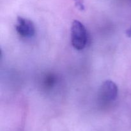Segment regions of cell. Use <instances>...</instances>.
Returning <instances> with one entry per match:
<instances>
[{"label": "cell", "instance_id": "1", "mask_svg": "<svg viewBox=\"0 0 131 131\" xmlns=\"http://www.w3.org/2000/svg\"><path fill=\"white\" fill-rule=\"evenodd\" d=\"M71 43L77 50H82L86 47L88 35L85 26L79 21H73L71 26Z\"/></svg>", "mask_w": 131, "mask_h": 131}, {"label": "cell", "instance_id": "2", "mask_svg": "<svg viewBox=\"0 0 131 131\" xmlns=\"http://www.w3.org/2000/svg\"><path fill=\"white\" fill-rule=\"evenodd\" d=\"M118 93V89L114 82L106 80L102 83L99 90V97L104 102H111L116 100Z\"/></svg>", "mask_w": 131, "mask_h": 131}, {"label": "cell", "instance_id": "3", "mask_svg": "<svg viewBox=\"0 0 131 131\" xmlns=\"http://www.w3.org/2000/svg\"><path fill=\"white\" fill-rule=\"evenodd\" d=\"M15 30L18 34L24 38H31L35 34L34 23L29 19L18 17L15 24Z\"/></svg>", "mask_w": 131, "mask_h": 131}, {"label": "cell", "instance_id": "4", "mask_svg": "<svg viewBox=\"0 0 131 131\" xmlns=\"http://www.w3.org/2000/svg\"><path fill=\"white\" fill-rule=\"evenodd\" d=\"M75 3L77 4V6L80 10H83L84 9V6H83V3L81 1V0H75Z\"/></svg>", "mask_w": 131, "mask_h": 131}, {"label": "cell", "instance_id": "5", "mask_svg": "<svg viewBox=\"0 0 131 131\" xmlns=\"http://www.w3.org/2000/svg\"><path fill=\"white\" fill-rule=\"evenodd\" d=\"M128 34L130 35L131 36V28L129 30H128Z\"/></svg>", "mask_w": 131, "mask_h": 131}]
</instances>
